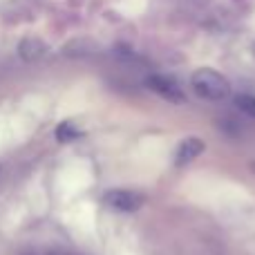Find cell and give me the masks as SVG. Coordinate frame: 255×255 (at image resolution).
<instances>
[{"instance_id":"cell-1","label":"cell","mask_w":255,"mask_h":255,"mask_svg":"<svg viewBox=\"0 0 255 255\" xmlns=\"http://www.w3.org/2000/svg\"><path fill=\"white\" fill-rule=\"evenodd\" d=\"M190 88L204 101H226L231 97V83L224 74L211 70V67H202L195 70L190 76Z\"/></svg>"},{"instance_id":"cell-2","label":"cell","mask_w":255,"mask_h":255,"mask_svg":"<svg viewBox=\"0 0 255 255\" xmlns=\"http://www.w3.org/2000/svg\"><path fill=\"white\" fill-rule=\"evenodd\" d=\"M145 85H148L150 92H154L159 99L168 103H175V106H181L186 103V90L181 88V83L172 76H166V74H150L145 79Z\"/></svg>"},{"instance_id":"cell-3","label":"cell","mask_w":255,"mask_h":255,"mask_svg":"<svg viewBox=\"0 0 255 255\" xmlns=\"http://www.w3.org/2000/svg\"><path fill=\"white\" fill-rule=\"evenodd\" d=\"M103 202L119 213H134L145 204V195L139 193V190L115 188V190H108V193L103 195Z\"/></svg>"},{"instance_id":"cell-4","label":"cell","mask_w":255,"mask_h":255,"mask_svg":"<svg viewBox=\"0 0 255 255\" xmlns=\"http://www.w3.org/2000/svg\"><path fill=\"white\" fill-rule=\"evenodd\" d=\"M206 143L199 136H186L175 150V168H186L195 161L197 157H202Z\"/></svg>"},{"instance_id":"cell-5","label":"cell","mask_w":255,"mask_h":255,"mask_svg":"<svg viewBox=\"0 0 255 255\" xmlns=\"http://www.w3.org/2000/svg\"><path fill=\"white\" fill-rule=\"evenodd\" d=\"M18 52H20V56L25 58V61H36V58H40L45 54V45L36 38H25L20 43Z\"/></svg>"},{"instance_id":"cell-6","label":"cell","mask_w":255,"mask_h":255,"mask_svg":"<svg viewBox=\"0 0 255 255\" xmlns=\"http://www.w3.org/2000/svg\"><path fill=\"white\" fill-rule=\"evenodd\" d=\"M79 136H81V130L74 124H70V121H65V124H61L56 128V139L63 141V143L74 141V139H79Z\"/></svg>"},{"instance_id":"cell-7","label":"cell","mask_w":255,"mask_h":255,"mask_svg":"<svg viewBox=\"0 0 255 255\" xmlns=\"http://www.w3.org/2000/svg\"><path fill=\"white\" fill-rule=\"evenodd\" d=\"M235 108L242 110L244 115H249L251 119H255V97L253 94H238V97H235Z\"/></svg>"},{"instance_id":"cell-8","label":"cell","mask_w":255,"mask_h":255,"mask_svg":"<svg viewBox=\"0 0 255 255\" xmlns=\"http://www.w3.org/2000/svg\"><path fill=\"white\" fill-rule=\"evenodd\" d=\"M251 170H253V172H255V161H253V163H251Z\"/></svg>"}]
</instances>
